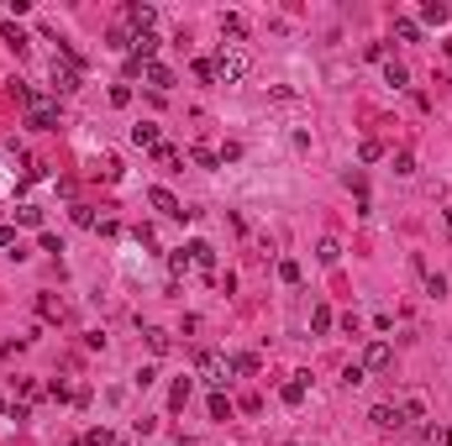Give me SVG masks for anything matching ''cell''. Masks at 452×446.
Here are the masks:
<instances>
[{"label":"cell","mask_w":452,"mask_h":446,"mask_svg":"<svg viewBox=\"0 0 452 446\" xmlns=\"http://www.w3.org/2000/svg\"><path fill=\"white\" fill-rule=\"evenodd\" d=\"M184 252H190V263H195L200 273H211V268H216V247H211V242H190Z\"/></svg>","instance_id":"cell-8"},{"label":"cell","mask_w":452,"mask_h":446,"mask_svg":"<svg viewBox=\"0 0 452 446\" xmlns=\"http://www.w3.org/2000/svg\"><path fill=\"white\" fill-rule=\"evenodd\" d=\"M190 378H174V388H168V404H174V410H184V404H190Z\"/></svg>","instance_id":"cell-16"},{"label":"cell","mask_w":452,"mask_h":446,"mask_svg":"<svg viewBox=\"0 0 452 446\" xmlns=\"http://www.w3.org/2000/svg\"><path fill=\"white\" fill-rule=\"evenodd\" d=\"M226 373L252 378V373H258V357H252V352H232V357H226Z\"/></svg>","instance_id":"cell-9"},{"label":"cell","mask_w":452,"mask_h":446,"mask_svg":"<svg viewBox=\"0 0 452 446\" xmlns=\"http://www.w3.org/2000/svg\"><path fill=\"white\" fill-rule=\"evenodd\" d=\"M168 268H174V273H190L195 263H190V252H184V247H179V252H168Z\"/></svg>","instance_id":"cell-30"},{"label":"cell","mask_w":452,"mask_h":446,"mask_svg":"<svg viewBox=\"0 0 452 446\" xmlns=\"http://www.w3.org/2000/svg\"><path fill=\"white\" fill-rule=\"evenodd\" d=\"M200 373L211 378V383H221V373H226V357H216V352H200Z\"/></svg>","instance_id":"cell-13"},{"label":"cell","mask_w":452,"mask_h":446,"mask_svg":"<svg viewBox=\"0 0 452 446\" xmlns=\"http://www.w3.org/2000/svg\"><path fill=\"white\" fill-rule=\"evenodd\" d=\"M342 383H347V388L369 383V373H363V363H347V367H342Z\"/></svg>","instance_id":"cell-24"},{"label":"cell","mask_w":452,"mask_h":446,"mask_svg":"<svg viewBox=\"0 0 452 446\" xmlns=\"http://www.w3.org/2000/svg\"><path fill=\"white\" fill-rule=\"evenodd\" d=\"M248 69H252L248 47L221 42V53H216V84H237V79H248Z\"/></svg>","instance_id":"cell-1"},{"label":"cell","mask_w":452,"mask_h":446,"mask_svg":"<svg viewBox=\"0 0 452 446\" xmlns=\"http://www.w3.org/2000/svg\"><path fill=\"white\" fill-rule=\"evenodd\" d=\"M37 310H42V320H63V305L53 299V294H42V299H37Z\"/></svg>","instance_id":"cell-23"},{"label":"cell","mask_w":452,"mask_h":446,"mask_svg":"<svg viewBox=\"0 0 452 446\" xmlns=\"http://www.w3.org/2000/svg\"><path fill=\"white\" fill-rule=\"evenodd\" d=\"M221 37H232V47H237L242 37H248V22H242V16H221Z\"/></svg>","instance_id":"cell-14"},{"label":"cell","mask_w":452,"mask_h":446,"mask_svg":"<svg viewBox=\"0 0 452 446\" xmlns=\"http://www.w3.org/2000/svg\"><path fill=\"white\" fill-rule=\"evenodd\" d=\"M310 331H316V336H321V331H332V310H326V305L310 310Z\"/></svg>","instance_id":"cell-21"},{"label":"cell","mask_w":452,"mask_h":446,"mask_svg":"<svg viewBox=\"0 0 452 446\" xmlns=\"http://www.w3.org/2000/svg\"><path fill=\"white\" fill-rule=\"evenodd\" d=\"M279 399H284V404H300V399H305V373H300V378H289V383L279 388Z\"/></svg>","instance_id":"cell-17"},{"label":"cell","mask_w":452,"mask_h":446,"mask_svg":"<svg viewBox=\"0 0 452 446\" xmlns=\"http://www.w3.org/2000/svg\"><path fill=\"white\" fill-rule=\"evenodd\" d=\"M190 69H195V79H200V84H216V58H195Z\"/></svg>","instance_id":"cell-19"},{"label":"cell","mask_w":452,"mask_h":446,"mask_svg":"<svg viewBox=\"0 0 452 446\" xmlns=\"http://www.w3.org/2000/svg\"><path fill=\"white\" fill-rule=\"evenodd\" d=\"M357 158H363V163H379V158H384V142H363V147H357Z\"/></svg>","instance_id":"cell-25"},{"label":"cell","mask_w":452,"mask_h":446,"mask_svg":"<svg viewBox=\"0 0 452 446\" xmlns=\"http://www.w3.org/2000/svg\"><path fill=\"white\" fill-rule=\"evenodd\" d=\"M111 106H131V84H111Z\"/></svg>","instance_id":"cell-32"},{"label":"cell","mask_w":452,"mask_h":446,"mask_svg":"<svg viewBox=\"0 0 452 446\" xmlns=\"http://www.w3.org/2000/svg\"><path fill=\"white\" fill-rule=\"evenodd\" d=\"M53 90H58V94L79 90V69H74V63H63V58H53Z\"/></svg>","instance_id":"cell-6"},{"label":"cell","mask_w":452,"mask_h":446,"mask_svg":"<svg viewBox=\"0 0 452 446\" xmlns=\"http://www.w3.org/2000/svg\"><path fill=\"white\" fill-rule=\"evenodd\" d=\"M442 221H447V231H452V210H447V215H442Z\"/></svg>","instance_id":"cell-37"},{"label":"cell","mask_w":452,"mask_h":446,"mask_svg":"<svg viewBox=\"0 0 452 446\" xmlns=\"http://www.w3.org/2000/svg\"><path fill=\"white\" fill-rule=\"evenodd\" d=\"M379 431H400L405 425V410H394V404H373V415H369Z\"/></svg>","instance_id":"cell-7"},{"label":"cell","mask_w":452,"mask_h":446,"mask_svg":"<svg viewBox=\"0 0 452 446\" xmlns=\"http://www.w3.org/2000/svg\"><path fill=\"white\" fill-rule=\"evenodd\" d=\"M389 363H394L389 341H369V352H363V373H384Z\"/></svg>","instance_id":"cell-4"},{"label":"cell","mask_w":452,"mask_h":446,"mask_svg":"<svg viewBox=\"0 0 452 446\" xmlns=\"http://www.w3.org/2000/svg\"><path fill=\"white\" fill-rule=\"evenodd\" d=\"M426 294H437V299H442V294H447V279H442V273H431V279H426Z\"/></svg>","instance_id":"cell-35"},{"label":"cell","mask_w":452,"mask_h":446,"mask_svg":"<svg viewBox=\"0 0 452 446\" xmlns=\"http://www.w3.org/2000/svg\"><path fill=\"white\" fill-rule=\"evenodd\" d=\"M195 163H200V168H221V153H211V147H195Z\"/></svg>","instance_id":"cell-29"},{"label":"cell","mask_w":452,"mask_h":446,"mask_svg":"<svg viewBox=\"0 0 452 446\" xmlns=\"http://www.w3.org/2000/svg\"><path fill=\"white\" fill-rule=\"evenodd\" d=\"M384 79H389L394 90H405V84H410V74H405V63H394V58H389V63H384Z\"/></svg>","instance_id":"cell-18"},{"label":"cell","mask_w":452,"mask_h":446,"mask_svg":"<svg viewBox=\"0 0 452 446\" xmlns=\"http://www.w3.org/2000/svg\"><path fill=\"white\" fill-rule=\"evenodd\" d=\"M279 279H284V283H300V263L284 258V263H279Z\"/></svg>","instance_id":"cell-31"},{"label":"cell","mask_w":452,"mask_h":446,"mask_svg":"<svg viewBox=\"0 0 452 446\" xmlns=\"http://www.w3.org/2000/svg\"><path fill=\"white\" fill-rule=\"evenodd\" d=\"M211 415L216 420H232V399H226V394H211Z\"/></svg>","instance_id":"cell-27"},{"label":"cell","mask_w":452,"mask_h":446,"mask_svg":"<svg viewBox=\"0 0 452 446\" xmlns=\"http://www.w3.org/2000/svg\"><path fill=\"white\" fill-rule=\"evenodd\" d=\"M0 42H6V47H16V53H26V32H22L16 22H0Z\"/></svg>","instance_id":"cell-12"},{"label":"cell","mask_w":452,"mask_h":446,"mask_svg":"<svg viewBox=\"0 0 452 446\" xmlns=\"http://www.w3.org/2000/svg\"><path fill=\"white\" fill-rule=\"evenodd\" d=\"M116 446H121V441H116Z\"/></svg>","instance_id":"cell-39"},{"label":"cell","mask_w":452,"mask_h":446,"mask_svg":"<svg viewBox=\"0 0 452 446\" xmlns=\"http://www.w3.org/2000/svg\"><path fill=\"white\" fill-rule=\"evenodd\" d=\"M153 22H158V11H153V6H127V26H131V37L153 32Z\"/></svg>","instance_id":"cell-5"},{"label":"cell","mask_w":452,"mask_h":446,"mask_svg":"<svg viewBox=\"0 0 452 446\" xmlns=\"http://www.w3.org/2000/svg\"><path fill=\"white\" fill-rule=\"evenodd\" d=\"M394 174H416V158H410V153H394Z\"/></svg>","instance_id":"cell-34"},{"label":"cell","mask_w":452,"mask_h":446,"mask_svg":"<svg viewBox=\"0 0 452 446\" xmlns=\"http://www.w3.org/2000/svg\"><path fill=\"white\" fill-rule=\"evenodd\" d=\"M26 126H37V131H58V106L37 94L32 106H26Z\"/></svg>","instance_id":"cell-2"},{"label":"cell","mask_w":452,"mask_h":446,"mask_svg":"<svg viewBox=\"0 0 452 446\" xmlns=\"http://www.w3.org/2000/svg\"><path fill=\"white\" fill-rule=\"evenodd\" d=\"M143 79L153 84V90H168V84H174V69H168V63H147V69H143Z\"/></svg>","instance_id":"cell-10"},{"label":"cell","mask_w":452,"mask_h":446,"mask_svg":"<svg viewBox=\"0 0 452 446\" xmlns=\"http://www.w3.org/2000/svg\"><path fill=\"white\" fill-rule=\"evenodd\" d=\"M394 37H400V42H416V37H421V26L410 22V16H400V22H394Z\"/></svg>","instance_id":"cell-22"},{"label":"cell","mask_w":452,"mask_h":446,"mask_svg":"<svg viewBox=\"0 0 452 446\" xmlns=\"http://www.w3.org/2000/svg\"><path fill=\"white\" fill-rule=\"evenodd\" d=\"M84 446H116V441H111V431L100 425V431H90V436H84Z\"/></svg>","instance_id":"cell-33"},{"label":"cell","mask_w":452,"mask_h":446,"mask_svg":"<svg viewBox=\"0 0 452 446\" xmlns=\"http://www.w3.org/2000/svg\"><path fill=\"white\" fill-rule=\"evenodd\" d=\"M143 336H147V352H153V357H163V352H168V331H163V326H147Z\"/></svg>","instance_id":"cell-15"},{"label":"cell","mask_w":452,"mask_h":446,"mask_svg":"<svg viewBox=\"0 0 452 446\" xmlns=\"http://www.w3.org/2000/svg\"><path fill=\"white\" fill-rule=\"evenodd\" d=\"M0 247H16V226H6V221H0Z\"/></svg>","instance_id":"cell-36"},{"label":"cell","mask_w":452,"mask_h":446,"mask_svg":"<svg viewBox=\"0 0 452 446\" xmlns=\"http://www.w3.org/2000/svg\"><path fill=\"white\" fill-rule=\"evenodd\" d=\"M131 142L153 153V147H158V126H153V121H137V126H131Z\"/></svg>","instance_id":"cell-11"},{"label":"cell","mask_w":452,"mask_h":446,"mask_svg":"<svg viewBox=\"0 0 452 446\" xmlns=\"http://www.w3.org/2000/svg\"><path fill=\"white\" fill-rule=\"evenodd\" d=\"M316 258L332 268V263H342V247H337V242H321V247H316Z\"/></svg>","instance_id":"cell-26"},{"label":"cell","mask_w":452,"mask_h":446,"mask_svg":"<svg viewBox=\"0 0 452 446\" xmlns=\"http://www.w3.org/2000/svg\"><path fill=\"white\" fill-rule=\"evenodd\" d=\"M0 410H6V399H0Z\"/></svg>","instance_id":"cell-38"},{"label":"cell","mask_w":452,"mask_h":446,"mask_svg":"<svg viewBox=\"0 0 452 446\" xmlns=\"http://www.w3.org/2000/svg\"><path fill=\"white\" fill-rule=\"evenodd\" d=\"M147 200H153V210H158V215H168V221H190V215H195V210H184V205H179L163 184H158V189H147Z\"/></svg>","instance_id":"cell-3"},{"label":"cell","mask_w":452,"mask_h":446,"mask_svg":"<svg viewBox=\"0 0 452 446\" xmlns=\"http://www.w3.org/2000/svg\"><path fill=\"white\" fill-rule=\"evenodd\" d=\"M421 22H447V6H442V0H426V6H421Z\"/></svg>","instance_id":"cell-20"},{"label":"cell","mask_w":452,"mask_h":446,"mask_svg":"<svg viewBox=\"0 0 452 446\" xmlns=\"http://www.w3.org/2000/svg\"><path fill=\"white\" fill-rule=\"evenodd\" d=\"M153 158H158V163H163V168H179V153H174V147H168V142H158V147H153Z\"/></svg>","instance_id":"cell-28"}]
</instances>
